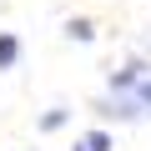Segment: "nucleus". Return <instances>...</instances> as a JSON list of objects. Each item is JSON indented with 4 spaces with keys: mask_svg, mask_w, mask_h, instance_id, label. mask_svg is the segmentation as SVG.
Segmentation results:
<instances>
[{
    "mask_svg": "<svg viewBox=\"0 0 151 151\" xmlns=\"http://www.w3.org/2000/svg\"><path fill=\"white\" fill-rule=\"evenodd\" d=\"M20 60V35H10V30H0V70H10Z\"/></svg>",
    "mask_w": 151,
    "mask_h": 151,
    "instance_id": "obj_3",
    "label": "nucleus"
},
{
    "mask_svg": "<svg viewBox=\"0 0 151 151\" xmlns=\"http://www.w3.org/2000/svg\"><path fill=\"white\" fill-rule=\"evenodd\" d=\"M65 35H70V40H81V45H86V40H96V25H91L86 15H76V20H65Z\"/></svg>",
    "mask_w": 151,
    "mask_h": 151,
    "instance_id": "obj_5",
    "label": "nucleus"
},
{
    "mask_svg": "<svg viewBox=\"0 0 151 151\" xmlns=\"http://www.w3.org/2000/svg\"><path fill=\"white\" fill-rule=\"evenodd\" d=\"M96 116H116V121H136V116H141V106H136L131 96H101V101H96Z\"/></svg>",
    "mask_w": 151,
    "mask_h": 151,
    "instance_id": "obj_2",
    "label": "nucleus"
},
{
    "mask_svg": "<svg viewBox=\"0 0 151 151\" xmlns=\"http://www.w3.org/2000/svg\"><path fill=\"white\" fill-rule=\"evenodd\" d=\"M131 101L141 106V116H151V76H141V86L131 91Z\"/></svg>",
    "mask_w": 151,
    "mask_h": 151,
    "instance_id": "obj_6",
    "label": "nucleus"
},
{
    "mask_svg": "<svg viewBox=\"0 0 151 151\" xmlns=\"http://www.w3.org/2000/svg\"><path fill=\"white\" fill-rule=\"evenodd\" d=\"M141 76H151L146 60H126L121 70H111V96H131V91L141 86Z\"/></svg>",
    "mask_w": 151,
    "mask_h": 151,
    "instance_id": "obj_1",
    "label": "nucleus"
},
{
    "mask_svg": "<svg viewBox=\"0 0 151 151\" xmlns=\"http://www.w3.org/2000/svg\"><path fill=\"white\" fill-rule=\"evenodd\" d=\"M70 151H111V136L106 131H86V136H76Z\"/></svg>",
    "mask_w": 151,
    "mask_h": 151,
    "instance_id": "obj_4",
    "label": "nucleus"
},
{
    "mask_svg": "<svg viewBox=\"0 0 151 151\" xmlns=\"http://www.w3.org/2000/svg\"><path fill=\"white\" fill-rule=\"evenodd\" d=\"M60 126H65V106H50L40 116V131H60Z\"/></svg>",
    "mask_w": 151,
    "mask_h": 151,
    "instance_id": "obj_7",
    "label": "nucleus"
}]
</instances>
